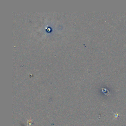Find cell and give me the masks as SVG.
Segmentation results:
<instances>
[{
    "mask_svg": "<svg viewBox=\"0 0 126 126\" xmlns=\"http://www.w3.org/2000/svg\"></svg>",
    "mask_w": 126,
    "mask_h": 126,
    "instance_id": "cell-1",
    "label": "cell"
}]
</instances>
